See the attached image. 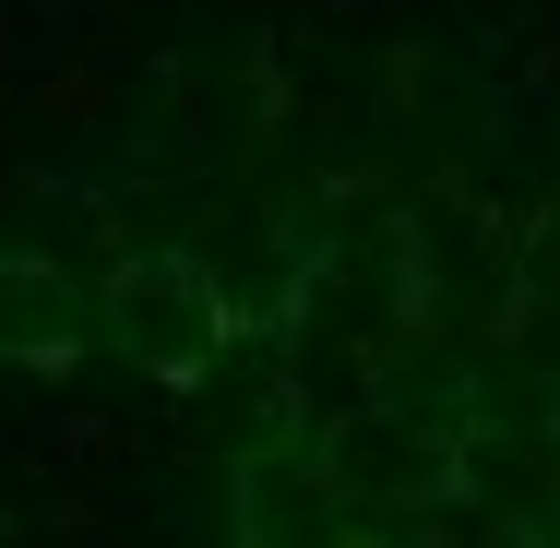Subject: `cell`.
Returning a JSON list of instances; mask_svg holds the SVG:
<instances>
[{
	"label": "cell",
	"instance_id": "1",
	"mask_svg": "<svg viewBox=\"0 0 560 548\" xmlns=\"http://www.w3.org/2000/svg\"><path fill=\"white\" fill-rule=\"evenodd\" d=\"M108 323L119 346L143 358V370H203L215 358V299H203V275H179V263H143V275H119V299H108Z\"/></svg>",
	"mask_w": 560,
	"mask_h": 548
},
{
	"label": "cell",
	"instance_id": "2",
	"mask_svg": "<svg viewBox=\"0 0 560 548\" xmlns=\"http://www.w3.org/2000/svg\"><path fill=\"white\" fill-rule=\"evenodd\" d=\"M84 346V299L48 263H0V358H72Z\"/></svg>",
	"mask_w": 560,
	"mask_h": 548
}]
</instances>
